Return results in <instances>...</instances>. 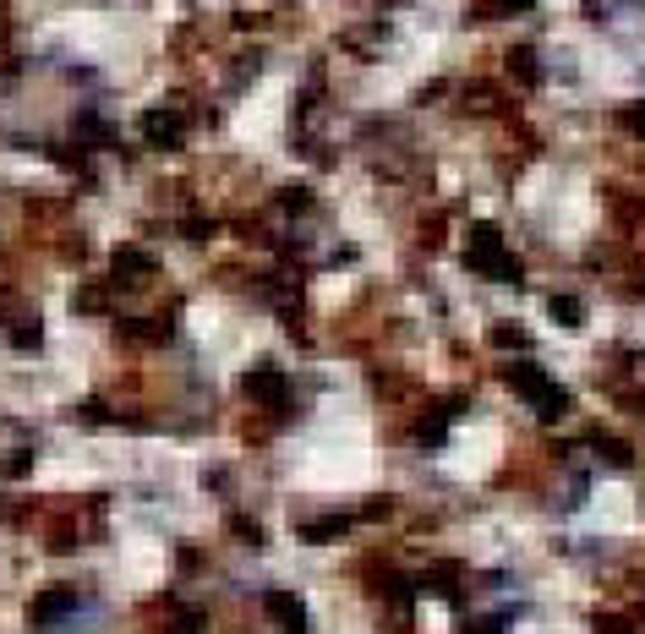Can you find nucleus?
I'll use <instances>...</instances> for the list:
<instances>
[{
    "mask_svg": "<svg viewBox=\"0 0 645 634\" xmlns=\"http://www.w3.org/2000/svg\"><path fill=\"white\" fill-rule=\"evenodd\" d=\"M142 131H148V143L170 148V143H181V115H170V110H154V115H142Z\"/></svg>",
    "mask_w": 645,
    "mask_h": 634,
    "instance_id": "7ed1b4c3",
    "label": "nucleus"
},
{
    "mask_svg": "<svg viewBox=\"0 0 645 634\" xmlns=\"http://www.w3.org/2000/svg\"><path fill=\"white\" fill-rule=\"evenodd\" d=\"M268 612H273V623L284 634H307V612H301V602L291 591H268Z\"/></svg>",
    "mask_w": 645,
    "mask_h": 634,
    "instance_id": "f257e3e1",
    "label": "nucleus"
},
{
    "mask_svg": "<svg viewBox=\"0 0 645 634\" xmlns=\"http://www.w3.org/2000/svg\"><path fill=\"white\" fill-rule=\"evenodd\" d=\"M71 607H77V591H71V585H55L49 596L33 602V623H55V618H66Z\"/></svg>",
    "mask_w": 645,
    "mask_h": 634,
    "instance_id": "f03ea898",
    "label": "nucleus"
},
{
    "mask_svg": "<svg viewBox=\"0 0 645 634\" xmlns=\"http://www.w3.org/2000/svg\"><path fill=\"white\" fill-rule=\"evenodd\" d=\"M154 273V257L148 252H115V279H121V285H137V279H148Z\"/></svg>",
    "mask_w": 645,
    "mask_h": 634,
    "instance_id": "20e7f679",
    "label": "nucleus"
},
{
    "mask_svg": "<svg viewBox=\"0 0 645 634\" xmlns=\"http://www.w3.org/2000/svg\"><path fill=\"white\" fill-rule=\"evenodd\" d=\"M623 126H634V131H640V137H645V104H634V110H629V115H623Z\"/></svg>",
    "mask_w": 645,
    "mask_h": 634,
    "instance_id": "0eeeda50",
    "label": "nucleus"
},
{
    "mask_svg": "<svg viewBox=\"0 0 645 634\" xmlns=\"http://www.w3.org/2000/svg\"><path fill=\"white\" fill-rule=\"evenodd\" d=\"M17 350H39V339H44V328L33 323V317H22V323H12V334H6Z\"/></svg>",
    "mask_w": 645,
    "mask_h": 634,
    "instance_id": "423d86ee",
    "label": "nucleus"
},
{
    "mask_svg": "<svg viewBox=\"0 0 645 634\" xmlns=\"http://www.w3.org/2000/svg\"><path fill=\"white\" fill-rule=\"evenodd\" d=\"M246 394H257L263 405H284V378H279L273 367H257V372L246 378Z\"/></svg>",
    "mask_w": 645,
    "mask_h": 634,
    "instance_id": "39448f33",
    "label": "nucleus"
}]
</instances>
